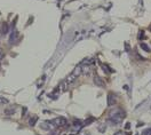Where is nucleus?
Segmentation results:
<instances>
[{"mask_svg":"<svg viewBox=\"0 0 151 135\" xmlns=\"http://www.w3.org/2000/svg\"><path fill=\"white\" fill-rule=\"evenodd\" d=\"M106 103H108V107H113V105L117 103V99H116V95L113 93H109L108 94Z\"/></svg>","mask_w":151,"mask_h":135,"instance_id":"1","label":"nucleus"},{"mask_svg":"<svg viewBox=\"0 0 151 135\" xmlns=\"http://www.w3.org/2000/svg\"><path fill=\"white\" fill-rule=\"evenodd\" d=\"M94 84L96 86H100V87H105V82L104 80L101 78V77H94Z\"/></svg>","mask_w":151,"mask_h":135,"instance_id":"2","label":"nucleus"},{"mask_svg":"<svg viewBox=\"0 0 151 135\" xmlns=\"http://www.w3.org/2000/svg\"><path fill=\"white\" fill-rule=\"evenodd\" d=\"M91 67L89 65H84V67H81V73L84 74V76H88L89 73H91Z\"/></svg>","mask_w":151,"mask_h":135,"instance_id":"3","label":"nucleus"},{"mask_svg":"<svg viewBox=\"0 0 151 135\" xmlns=\"http://www.w3.org/2000/svg\"><path fill=\"white\" fill-rule=\"evenodd\" d=\"M17 31L16 30H13L11 31V33H10V36H9V42L10 44H14L15 42V40H16V38H17Z\"/></svg>","mask_w":151,"mask_h":135,"instance_id":"4","label":"nucleus"},{"mask_svg":"<svg viewBox=\"0 0 151 135\" xmlns=\"http://www.w3.org/2000/svg\"><path fill=\"white\" fill-rule=\"evenodd\" d=\"M8 30H9V25H8L7 22H4V23H2V29H1L2 34H6L8 32Z\"/></svg>","mask_w":151,"mask_h":135,"instance_id":"5","label":"nucleus"},{"mask_svg":"<svg viewBox=\"0 0 151 135\" xmlns=\"http://www.w3.org/2000/svg\"><path fill=\"white\" fill-rule=\"evenodd\" d=\"M54 123H56V125H59V126H61V125L63 126V125H65L66 120H65V118H57L54 120Z\"/></svg>","mask_w":151,"mask_h":135,"instance_id":"6","label":"nucleus"},{"mask_svg":"<svg viewBox=\"0 0 151 135\" xmlns=\"http://www.w3.org/2000/svg\"><path fill=\"white\" fill-rule=\"evenodd\" d=\"M141 48H142V49H143V50H146V52H148V53H150V52H151V49H150V47H149V46H148L147 44H144V42H141Z\"/></svg>","mask_w":151,"mask_h":135,"instance_id":"7","label":"nucleus"},{"mask_svg":"<svg viewBox=\"0 0 151 135\" xmlns=\"http://www.w3.org/2000/svg\"><path fill=\"white\" fill-rule=\"evenodd\" d=\"M14 112H15V109H14V108L6 109V110H5V114H8V116H11Z\"/></svg>","mask_w":151,"mask_h":135,"instance_id":"8","label":"nucleus"},{"mask_svg":"<svg viewBox=\"0 0 151 135\" xmlns=\"http://www.w3.org/2000/svg\"><path fill=\"white\" fill-rule=\"evenodd\" d=\"M36 118H32V119H30V126H33L34 124H36Z\"/></svg>","mask_w":151,"mask_h":135,"instance_id":"9","label":"nucleus"},{"mask_svg":"<svg viewBox=\"0 0 151 135\" xmlns=\"http://www.w3.org/2000/svg\"><path fill=\"white\" fill-rule=\"evenodd\" d=\"M115 135H124V134H123V132H117Z\"/></svg>","mask_w":151,"mask_h":135,"instance_id":"10","label":"nucleus"}]
</instances>
